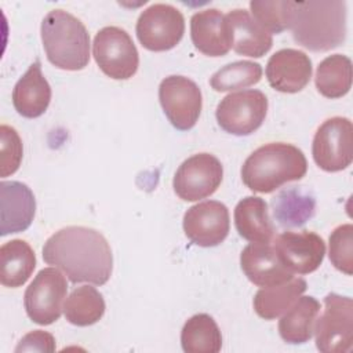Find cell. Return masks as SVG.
<instances>
[{"label": "cell", "instance_id": "6da1fadb", "mask_svg": "<svg viewBox=\"0 0 353 353\" xmlns=\"http://www.w3.org/2000/svg\"><path fill=\"white\" fill-rule=\"evenodd\" d=\"M43 259L61 269L72 283L105 284L112 274L113 256L105 236L87 226H66L47 239Z\"/></svg>", "mask_w": 353, "mask_h": 353}, {"label": "cell", "instance_id": "7a4b0ae2", "mask_svg": "<svg viewBox=\"0 0 353 353\" xmlns=\"http://www.w3.org/2000/svg\"><path fill=\"white\" fill-rule=\"evenodd\" d=\"M288 29L296 43L312 51H328L346 37V3L341 0L290 1Z\"/></svg>", "mask_w": 353, "mask_h": 353}, {"label": "cell", "instance_id": "3957f363", "mask_svg": "<svg viewBox=\"0 0 353 353\" xmlns=\"http://www.w3.org/2000/svg\"><path fill=\"white\" fill-rule=\"evenodd\" d=\"M307 171L301 149L291 143L270 142L254 150L241 167L244 185L256 193H272L281 185L299 181Z\"/></svg>", "mask_w": 353, "mask_h": 353}, {"label": "cell", "instance_id": "277c9868", "mask_svg": "<svg viewBox=\"0 0 353 353\" xmlns=\"http://www.w3.org/2000/svg\"><path fill=\"white\" fill-rule=\"evenodd\" d=\"M47 59L63 70H81L90 62V34L84 23L65 10H51L41 21Z\"/></svg>", "mask_w": 353, "mask_h": 353}, {"label": "cell", "instance_id": "5b68a950", "mask_svg": "<svg viewBox=\"0 0 353 353\" xmlns=\"http://www.w3.org/2000/svg\"><path fill=\"white\" fill-rule=\"evenodd\" d=\"M92 55L99 69L114 80L132 77L139 66V54L132 39L119 26H105L95 34Z\"/></svg>", "mask_w": 353, "mask_h": 353}, {"label": "cell", "instance_id": "8992f818", "mask_svg": "<svg viewBox=\"0 0 353 353\" xmlns=\"http://www.w3.org/2000/svg\"><path fill=\"white\" fill-rule=\"evenodd\" d=\"M316 346L323 353H345L353 346V301L349 296L328 294L324 312L314 321Z\"/></svg>", "mask_w": 353, "mask_h": 353}, {"label": "cell", "instance_id": "52a82bcc", "mask_svg": "<svg viewBox=\"0 0 353 353\" xmlns=\"http://www.w3.org/2000/svg\"><path fill=\"white\" fill-rule=\"evenodd\" d=\"M68 283L57 268L41 269L23 295V305L29 319L40 325L55 323L63 310Z\"/></svg>", "mask_w": 353, "mask_h": 353}, {"label": "cell", "instance_id": "ba28073f", "mask_svg": "<svg viewBox=\"0 0 353 353\" xmlns=\"http://www.w3.org/2000/svg\"><path fill=\"white\" fill-rule=\"evenodd\" d=\"M312 154L324 171L336 172L353 161V125L347 117L327 119L316 131Z\"/></svg>", "mask_w": 353, "mask_h": 353}, {"label": "cell", "instance_id": "9c48e42d", "mask_svg": "<svg viewBox=\"0 0 353 353\" xmlns=\"http://www.w3.org/2000/svg\"><path fill=\"white\" fill-rule=\"evenodd\" d=\"M266 113V95L259 90H245L226 95L218 103L215 117L223 131L245 137L262 125Z\"/></svg>", "mask_w": 353, "mask_h": 353}, {"label": "cell", "instance_id": "30bf717a", "mask_svg": "<svg viewBox=\"0 0 353 353\" xmlns=\"http://www.w3.org/2000/svg\"><path fill=\"white\" fill-rule=\"evenodd\" d=\"M139 43L150 51H167L174 48L183 37L185 19L182 12L164 3L145 8L135 26Z\"/></svg>", "mask_w": 353, "mask_h": 353}, {"label": "cell", "instance_id": "8fae6325", "mask_svg": "<svg viewBox=\"0 0 353 353\" xmlns=\"http://www.w3.org/2000/svg\"><path fill=\"white\" fill-rule=\"evenodd\" d=\"M160 105L170 123L181 131L193 128L203 106L201 91L189 77L171 74L159 85Z\"/></svg>", "mask_w": 353, "mask_h": 353}, {"label": "cell", "instance_id": "7c38bea8", "mask_svg": "<svg viewBox=\"0 0 353 353\" xmlns=\"http://www.w3.org/2000/svg\"><path fill=\"white\" fill-rule=\"evenodd\" d=\"M221 161L210 153H197L186 159L172 181L174 192L183 201H197L216 192L222 182Z\"/></svg>", "mask_w": 353, "mask_h": 353}, {"label": "cell", "instance_id": "4fadbf2b", "mask_svg": "<svg viewBox=\"0 0 353 353\" xmlns=\"http://www.w3.org/2000/svg\"><path fill=\"white\" fill-rule=\"evenodd\" d=\"M230 218L228 207L216 200L197 203L183 215V232L186 237L200 247H215L229 233Z\"/></svg>", "mask_w": 353, "mask_h": 353}, {"label": "cell", "instance_id": "5bb4252c", "mask_svg": "<svg viewBox=\"0 0 353 353\" xmlns=\"http://www.w3.org/2000/svg\"><path fill=\"white\" fill-rule=\"evenodd\" d=\"M273 243L277 256L292 273H312L324 259L325 243L314 232H283Z\"/></svg>", "mask_w": 353, "mask_h": 353}, {"label": "cell", "instance_id": "9a60e30c", "mask_svg": "<svg viewBox=\"0 0 353 353\" xmlns=\"http://www.w3.org/2000/svg\"><path fill=\"white\" fill-rule=\"evenodd\" d=\"M312 61L301 50L283 48L276 51L266 63V77L269 84L287 94L303 90L312 77Z\"/></svg>", "mask_w": 353, "mask_h": 353}, {"label": "cell", "instance_id": "2e32d148", "mask_svg": "<svg viewBox=\"0 0 353 353\" xmlns=\"http://www.w3.org/2000/svg\"><path fill=\"white\" fill-rule=\"evenodd\" d=\"M36 212V199L30 188L18 181L0 183V234L26 230Z\"/></svg>", "mask_w": 353, "mask_h": 353}, {"label": "cell", "instance_id": "e0dca14e", "mask_svg": "<svg viewBox=\"0 0 353 353\" xmlns=\"http://www.w3.org/2000/svg\"><path fill=\"white\" fill-rule=\"evenodd\" d=\"M240 265L247 279L258 287H270L285 283L294 273L283 265L273 245L251 243L240 254Z\"/></svg>", "mask_w": 353, "mask_h": 353}, {"label": "cell", "instance_id": "ac0fdd59", "mask_svg": "<svg viewBox=\"0 0 353 353\" xmlns=\"http://www.w3.org/2000/svg\"><path fill=\"white\" fill-rule=\"evenodd\" d=\"M194 47L208 57H222L232 48V32L226 15L216 8L201 10L190 18Z\"/></svg>", "mask_w": 353, "mask_h": 353}, {"label": "cell", "instance_id": "d6986e66", "mask_svg": "<svg viewBox=\"0 0 353 353\" xmlns=\"http://www.w3.org/2000/svg\"><path fill=\"white\" fill-rule=\"evenodd\" d=\"M51 101V87L41 73V63L36 59L17 81L12 90L15 110L28 119L41 116Z\"/></svg>", "mask_w": 353, "mask_h": 353}, {"label": "cell", "instance_id": "ffe728a7", "mask_svg": "<svg viewBox=\"0 0 353 353\" xmlns=\"http://www.w3.org/2000/svg\"><path fill=\"white\" fill-rule=\"evenodd\" d=\"M226 19L232 32V47L237 54L261 58L272 48V34L265 30L247 10H232L226 14Z\"/></svg>", "mask_w": 353, "mask_h": 353}, {"label": "cell", "instance_id": "44dd1931", "mask_svg": "<svg viewBox=\"0 0 353 353\" xmlns=\"http://www.w3.org/2000/svg\"><path fill=\"white\" fill-rule=\"evenodd\" d=\"M234 226L239 234L251 243H270L274 234L268 204L256 196H247L237 203L234 207Z\"/></svg>", "mask_w": 353, "mask_h": 353}, {"label": "cell", "instance_id": "7402d4cb", "mask_svg": "<svg viewBox=\"0 0 353 353\" xmlns=\"http://www.w3.org/2000/svg\"><path fill=\"white\" fill-rule=\"evenodd\" d=\"M36 268V255L32 247L21 239L7 241L0 248V283L4 287L23 285Z\"/></svg>", "mask_w": 353, "mask_h": 353}, {"label": "cell", "instance_id": "603a6c76", "mask_svg": "<svg viewBox=\"0 0 353 353\" xmlns=\"http://www.w3.org/2000/svg\"><path fill=\"white\" fill-rule=\"evenodd\" d=\"M320 303L313 296H299L279 321V334L287 343L299 345L313 335Z\"/></svg>", "mask_w": 353, "mask_h": 353}, {"label": "cell", "instance_id": "cb8c5ba5", "mask_svg": "<svg viewBox=\"0 0 353 353\" xmlns=\"http://www.w3.org/2000/svg\"><path fill=\"white\" fill-rule=\"evenodd\" d=\"M306 288L307 284L301 277H292L281 284L262 287L254 296V310L265 320H274L288 310Z\"/></svg>", "mask_w": 353, "mask_h": 353}, {"label": "cell", "instance_id": "d4e9b609", "mask_svg": "<svg viewBox=\"0 0 353 353\" xmlns=\"http://www.w3.org/2000/svg\"><path fill=\"white\" fill-rule=\"evenodd\" d=\"M317 91L325 98H341L352 87V61L343 54H334L324 58L316 70Z\"/></svg>", "mask_w": 353, "mask_h": 353}, {"label": "cell", "instance_id": "484cf974", "mask_svg": "<svg viewBox=\"0 0 353 353\" xmlns=\"http://www.w3.org/2000/svg\"><path fill=\"white\" fill-rule=\"evenodd\" d=\"M181 345L186 353H218L222 347V334L210 314L199 313L183 324Z\"/></svg>", "mask_w": 353, "mask_h": 353}, {"label": "cell", "instance_id": "4316f807", "mask_svg": "<svg viewBox=\"0 0 353 353\" xmlns=\"http://www.w3.org/2000/svg\"><path fill=\"white\" fill-rule=\"evenodd\" d=\"M102 294L90 285L76 287L63 303L66 320L77 327H87L99 321L105 313Z\"/></svg>", "mask_w": 353, "mask_h": 353}, {"label": "cell", "instance_id": "83f0119b", "mask_svg": "<svg viewBox=\"0 0 353 353\" xmlns=\"http://www.w3.org/2000/svg\"><path fill=\"white\" fill-rule=\"evenodd\" d=\"M274 218L281 226H301L314 214V199L301 189L283 190L273 200Z\"/></svg>", "mask_w": 353, "mask_h": 353}, {"label": "cell", "instance_id": "f1b7e54d", "mask_svg": "<svg viewBox=\"0 0 353 353\" xmlns=\"http://www.w3.org/2000/svg\"><path fill=\"white\" fill-rule=\"evenodd\" d=\"M262 77V68L252 61H236L216 70L211 79V87L218 92L245 88L256 84Z\"/></svg>", "mask_w": 353, "mask_h": 353}, {"label": "cell", "instance_id": "f546056e", "mask_svg": "<svg viewBox=\"0 0 353 353\" xmlns=\"http://www.w3.org/2000/svg\"><path fill=\"white\" fill-rule=\"evenodd\" d=\"M250 10L254 19L270 34L288 29L290 1L280 0H252Z\"/></svg>", "mask_w": 353, "mask_h": 353}, {"label": "cell", "instance_id": "4dcf8cb0", "mask_svg": "<svg viewBox=\"0 0 353 353\" xmlns=\"http://www.w3.org/2000/svg\"><path fill=\"white\" fill-rule=\"evenodd\" d=\"M330 261L342 273H353V225L345 223L330 234Z\"/></svg>", "mask_w": 353, "mask_h": 353}, {"label": "cell", "instance_id": "1f68e13d", "mask_svg": "<svg viewBox=\"0 0 353 353\" xmlns=\"http://www.w3.org/2000/svg\"><path fill=\"white\" fill-rule=\"evenodd\" d=\"M0 148H1V160H0V175L8 176L14 174L22 161V141L15 128L1 124L0 127Z\"/></svg>", "mask_w": 353, "mask_h": 353}, {"label": "cell", "instance_id": "d6a6232c", "mask_svg": "<svg viewBox=\"0 0 353 353\" xmlns=\"http://www.w3.org/2000/svg\"><path fill=\"white\" fill-rule=\"evenodd\" d=\"M55 338L41 330H34L26 334L15 347V352H54Z\"/></svg>", "mask_w": 353, "mask_h": 353}]
</instances>
